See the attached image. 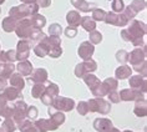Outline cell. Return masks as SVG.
<instances>
[{"mask_svg":"<svg viewBox=\"0 0 147 132\" xmlns=\"http://www.w3.org/2000/svg\"><path fill=\"white\" fill-rule=\"evenodd\" d=\"M71 4L75 6L78 10L82 13H89L91 11V9L95 6V4H91V3H87L86 0H70Z\"/></svg>","mask_w":147,"mask_h":132,"instance_id":"484cf974","label":"cell"},{"mask_svg":"<svg viewBox=\"0 0 147 132\" xmlns=\"http://www.w3.org/2000/svg\"><path fill=\"white\" fill-rule=\"evenodd\" d=\"M1 130H3V132H14L15 130H18V127L11 117H8V119H5L4 122H3Z\"/></svg>","mask_w":147,"mask_h":132,"instance_id":"1f68e13d","label":"cell"},{"mask_svg":"<svg viewBox=\"0 0 147 132\" xmlns=\"http://www.w3.org/2000/svg\"><path fill=\"white\" fill-rule=\"evenodd\" d=\"M127 32L132 36V45L136 46V47H141L145 45V40H143V38H145L146 32H147V26L146 24L143 23V21H140V20H131V24L130 26H128L127 29Z\"/></svg>","mask_w":147,"mask_h":132,"instance_id":"6da1fadb","label":"cell"},{"mask_svg":"<svg viewBox=\"0 0 147 132\" xmlns=\"http://www.w3.org/2000/svg\"><path fill=\"white\" fill-rule=\"evenodd\" d=\"M0 61H1V53H0Z\"/></svg>","mask_w":147,"mask_h":132,"instance_id":"91938a15","label":"cell"},{"mask_svg":"<svg viewBox=\"0 0 147 132\" xmlns=\"http://www.w3.org/2000/svg\"><path fill=\"white\" fill-rule=\"evenodd\" d=\"M146 44L141 47H136L135 50H132L130 54H128V62H131V65H137L140 64V62L145 61L146 60Z\"/></svg>","mask_w":147,"mask_h":132,"instance_id":"7c38bea8","label":"cell"},{"mask_svg":"<svg viewBox=\"0 0 147 132\" xmlns=\"http://www.w3.org/2000/svg\"><path fill=\"white\" fill-rule=\"evenodd\" d=\"M23 4H31V3H35L36 0H20Z\"/></svg>","mask_w":147,"mask_h":132,"instance_id":"11a10c76","label":"cell"},{"mask_svg":"<svg viewBox=\"0 0 147 132\" xmlns=\"http://www.w3.org/2000/svg\"><path fill=\"white\" fill-rule=\"evenodd\" d=\"M1 61L3 62H14L16 61V51L15 50H6L1 53Z\"/></svg>","mask_w":147,"mask_h":132,"instance_id":"836d02e7","label":"cell"},{"mask_svg":"<svg viewBox=\"0 0 147 132\" xmlns=\"http://www.w3.org/2000/svg\"><path fill=\"white\" fill-rule=\"evenodd\" d=\"M26 111H28V105L23 100H16L14 104V112L11 119L16 123V127H19L21 123L26 120Z\"/></svg>","mask_w":147,"mask_h":132,"instance_id":"277c9868","label":"cell"},{"mask_svg":"<svg viewBox=\"0 0 147 132\" xmlns=\"http://www.w3.org/2000/svg\"><path fill=\"white\" fill-rule=\"evenodd\" d=\"M105 16H106V11L104 9H94L92 10V16H91V19L94 21H104L105 20Z\"/></svg>","mask_w":147,"mask_h":132,"instance_id":"8d00e7d4","label":"cell"},{"mask_svg":"<svg viewBox=\"0 0 147 132\" xmlns=\"http://www.w3.org/2000/svg\"><path fill=\"white\" fill-rule=\"evenodd\" d=\"M64 34L67 36V38H75L78 35V29L76 28H72V26H67L66 29H64Z\"/></svg>","mask_w":147,"mask_h":132,"instance_id":"bcb514c9","label":"cell"},{"mask_svg":"<svg viewBox=\"0 0 147 132\" xmlns=\"http://www.w3.org/2000/svg\"><path fill=\"white\" fill-rule=\"evenodd\" d=\"M94 53H95V46L90 41L81 42L78 49V55L81 57V60H89V59L92 57Z\"/></svg>","mask_w":147,"mask_h":132,"instance_id":"4fadbf2b","label":"cell"},{"mask_svg":"<svg viewBox=\"0 0 147 132\" xmlns=\"http://www.w3.org/2000/svg\"><path fill=\"white\" fill-rule=\"evenodd\" d=\"M120 95V100L121 101H136L138 98H142L145 97V95L142 92H140L137 90H134V89H123L121 90V92H119Z\"/></svg>","mask_w":147,"mask_h":132,"instance_id":"5bb4252c","label":"cell"},{"mask_svg":"<svg viewBox=\"0 0 147 132\" xmlns=\"http://www.w3.org/2000/svg\"><path fill=\"white\" fill-rule=\"evenodd\" d=\"M82 79H84V81H85V84L89 86V89L91 91H94L95 89H97L98 85L101 84V81L98 80V77H97V76H95L94 74H86Z\"/></svg>","mask_w":147,"mask_h":132,"instance_id":"4316f807","label":"cell"},{"mask_svg":"<svg viewBox=\"0 0 147 132\" xmlns=\"http://www.w3.org/2000/svg\"><path fill=\"white\" fill-rule=\"evenodd\" d=\"M39 110L35 106H28V111H26V119L29 120H35L38 117Z\"/></svg>","mask_w":147,"mask_h":132,"instance_id":"f6af8a7d","label":"cell"},{"mask_svg":"<svg viewBox=\"0 0 147 132\" xmlns=\"http://www.w3.org/2000/svg\"><path fill=\"white\" fill-rule=\"evenodd\" d=\"M47 76L49 75H47V71L45 69L39 67L31 72L29 80H30V82H32V84H45L47 81Z\"/></svg>","mask_w":147,"mask_h":132,"instance_id":"e0dca14e","label":"cell"},{"mask_svg":"<svg viewBox=\"0 0 147 132\" xmlns=\"http://www.w3.org/2000/svg\"><path fill=\"white\" fill-rule=\"evenodd\" d=\"M128 6H130L136 14H138L140 11L146 9V1L145 0H134Z\"/></svg>","mask_w":147,"mask_h":132,"instance_id":"e575fe53","label":"cell"},{"mask_svg":"<svg viewBox=\"0 0 147 132\" xmlns=\"http://www.w3.org/2000/svg\"><path fill=\"white\" fill-rule=\"evenodd\" d=\"M59 86L56 85V84H53V82H50L49 85H47L45 87V92H44L41 95V102L44 105H46V106H51V104H53V101H54V98L59 96Z\"/></svg>","mask_w":147,"mask_h":132,"instance_id":"9c48e42d","label":"cell"},{"mask_svg":"<svg viewBox=\"0 0 147 132\" xmlns=\"http://www.w3.org/2000/svg\"><path fill=\"white\" fill-rule=\"evenodd\" d=\"M29 10H30V16L35 15L39 13V5L36 3H31V4H29Z\"/></svg>","mask_w":147,"mask_h":132,"instance_id":"f907efd6","label":"cell"},{"mask_svg":"<svg viewBox=\"0 0 147 132\" xmlns=\"http://www.w3.org/2000/svg\"><path fill=\"white\" fill-rule=\"evenodd\" d=\"M18 128L20 130V132H39L38 128H36L34 125L31 123L30 120H25Z\"/></svg>","mask_w":147,"mask_h":132,"instance_id":"d590c367","label":"cell"},{"mask_svg":"<svg viewBox=\"0 0 147 132\" xmlns=\"http://www.w3.org/2000/svg\"><path fill=\"white\" fill-rule=\"evenodd\" d=\"M146 66H147V62H146V60H145V61L140 62V64H137V65H134V66H132V70L137 71L138 74H141V75L143 76V77H146V75H147Z\"/></svg>","mask_w":147,"mask_h":132,"instance_id":"60d3db41","label":"cell"},{"mask_svg":"<svg viewBox=\"0 0 147 132\" xmlns=\"http://www.w3.org/2000/svg\"><path fill=\"white\" fill-rule=\"evenodd\" d=\"M8 100L3 96V94H0V116L3 115V112H4V110H5V107L8 106Z\"/></svg>","mask_w":147,"mask_h":132,"instance_id":"681fc988","label":"cell"},{"mask_svg":"<svg viewBox=\"0 0 147 132\" xmlns=\"http://www.w3.org/2000/svg\"><path fill=\"white\" fill-rule=\"evenodd\" d=\"M116 60L119 61L121 65H125L126 62H128V53L125 50H119L116 53Z\"/></svg>","mask_w":147,"mask_h":132,"instance_id":"ab89813d","label":"cell"},{"mask_svg":"<svg viewBox=\"0 0 147 132\" xmlns=\"http://www.w3.org/2000/svg\"><path fill=\"white\" fill-rule=\"evenodd\" d=\"M34 30H35V28L32 26V24H31V21L29 18L19 20L16 24V28H15V32H16L18 38L28 39V40H30V36H31Z\"/></svg>","mask_w":147,"mask_h":132,"instance_id":"3957f363","label":"cell"},{"mask_svg":"<svg viewBox=\"0 0 147 132\" xmlns=\"http://www.w3.org/2000/svg\"><path fill=\"white\" fill-rule=\"evenodd\" d=\"M49 55L50 57L53 59H56V57H60L62 55V47L61 46H51L50 50H49Z\"/></svg>","mask_w":147,"mask_h":132,"instance_id":"ee69618b","label":"cell"},{"mask_svg":"<svg viewBox=\"0 0 147 132\" xmlns=\"http://www.w3.org/2000/svg\"><path fill=\"white\" fill-rule=\"evenodd\" d=\"M123 132H132V131H130V130H126V131H123Z\"/></svg>","mask_w":147,"mask_h":132,"instance_id":"680465c9","label":"cell"},{"mask_svg":"<svg viewBox=\"0 0 147 132\" xmlns=\"http://www.w3.org/2000/svg\"><path fill=\"white\" fill-rule=\"evenodd\" d=\"M64 29L61 28L60 24H51L49 26V34L50 36H60L62 34Z\"/></svg>","mask_w":147,"mask_h":132,"instance_id":"f35d334b","label":"cell"},{"mask_svg":"<svg viewBox=\"0 0 147 132\" xmlns=\"http://www.w3.org/2000/svg\"><path fill=\"white\" fill-rule=\"evenodd\" d=\"M128 79H130L128 80V84H130L131 89L137 90L140 92H142L143 95L147 92V81L142 75H134V76L131 75Z\"/></svg>","mask_w":147,"mask_h":132,"instance_id":"8fae6325","label":"cell"},{"mask_svg":"<svg viewBox=\"0 0 147 132\" xmlns=\"http://www.w3.org/2000/svg\"><path fill=\"white\" fill-rule=\"evenodd\" d=\"M4 1H5V0H0V5H1L3 3H4Z\"/></svg>","mask_w":147,"mask_h":132,"instance_id":"6f0895ef","label":"cell"},{"mask_svg":"<svg viewBox=\"0 0 147 132\" xmlns=\"http://www.w3.org/2000/svg\"><path fill=\"white\" fill-rule=\"evenodd\" d=\"M15 70V65L13 62H4L0 65V79H9L10 75Z\"/></svg>","mask_w":147,"mask_h":132,"instance_id":"d4e9b609","label":"cell"},{"mask_svg":"<svg viewBox=\"0 0 147 132\" xmlns=\"http://www.w3.org/2000/svg\"><path fill=\"white\" fill-rule=\"evenodd\" d=\"M66 21H67L69 26L78 28V26H80V23H81V15H80V13L76 11V10L69 11L67 15H66Z\"/></svg>","mask_w":147,"mask_h":132,"instance_id":"7402d4cb","label":"cell"},{"mask_svg":"<svg viewBox=\"0 0 147 132\" xmlns=\"http://www.w3.org/2000/svg\"><path fill=\"white\" fill-rule=\"evenodd\" d=\"M131 75H132V69L130 66H127L126 64L119 66L115 71V76H116V79H119V80L128 79Z\"/></svg>","mask_w":147,"mask_h":132,"instance_id":"cb8c5ba5","label":"cell"},{"mask_svg":"<svg viewBox=\"0 0 147 132\" xmlns=\"http://www.w3.org/2000/svg\"><path fill=\"white\" fill-rule=\"evenodd\" d=\"M90 112H98L101 115H107L111 111V102L104 100L102 97H95L87 101Z\"/></svg>","mask_w":147,"mask_h":132,"instance_id":"7a4b0ae2","label":"cell"},{"mask_svg":"<svg viewBox=\"0 0 147 132\" xmlns=\"http://www.w3.org/2000/svg\"><path fill=\"white\" fill-rule=\"evenodd\" d=\"M9 16L14 18L15 20H21L25 18L30 16V10H29V4H20L18 6H13L9 10Z\"/></svg>","mask_w":147,"mask_h":132,"instance_id":"30bf717a","label":"cell"},{"mask_svg":"<svg viewBox=\"0 0 147 132\" xmlns=\"http://www.w3.org/2000/svg\"><path fill=\"white\" fill-rule=\"evenodd\" d=\"M109 132H120V130H117V128H115V127H111V130H110Z\"/></svg>","mask_w":147,"mask_h":132,"instance_id":"9f6ffc18","label":"cell"},{"mask_svg":"<svg viewBox=\"0 0 147 132\" xmlns=\"http://www.w3.org/2000/svg\"><path fill=\"white\" fill-rule=\"evenodd\" d=\"M3 96H4L8 101H15V100H23L24 96H23V92L21 90L16 89L14 86H10V87H5L4 91H3Z\"/></svg>","mask_w":147,"mask_h":132,"instance_id":"ac0fdd59","label":"cell"},{"mask_svg":"<svg viewBox=\"0 0 147 132\" xmlns=\"http://www.w3.org/2000/svg\"><path fill=\"white\" fill-rule=\"evenodd\" d=\"M78 112H79V115H81V116H86L87 113H89V105H87V101H80L79 104H78Z\"/></svg>","mask_w":147,"mask_h":132,"instance_id":"7bdbcfd3","label":"cell"},{"mask_svg":"<svg viewBox=\"0 0 147 132\" xmlns=\"http://www.w3.org/2000/svg\"><path fill=\"white\" fill-rule=\"evenodd\" d=\"M15 70H18V72L21 76H30L31 72L34 71V67H32V64L29 60H24L20 61L18 66H15Z\"/></svg>","mask_w":147,"mask_h":132,"instance_id":"44dd1931","label":"cell"},{"mask_svg":"<svg viewBox=\"0 0 147 132\" xmlns=\"http://www.w3.org/2000/svg\"><path fill=\"white\" fill-rule=\"evenodd\" d=\"M121 38H122V40H125V41H128V42H132V36L128 34L127 30H121Z\"/></svg>","mask_w":147,"mask_h":132,"instance_id":"f5cc1de1","label":"cell"},{"mask_svg":"<svg viewBox=\"0 0 147 132\" xmlns=\"http://www.w3.org/2000/svg\"><path fill=\"white\" fill-rule=\"evenodd\" d=\"M0 132H3V130H1V127H0Z\"/></svg>","mask_w":147,"mask_h":132,"instance_id":"94428289","label":"cell"},{"mask_svg":"<svg viewBox=\"0 0 147 132\" xmlns=\"http://www.w3.org/2000/svg\"><path fill=\"white\" fill-rule=\"evenodd\" d=\"M6 85H8V82H6V80L5 79H0V91L1 90H4Z\"/></svg>","mask_w":147,"mask_h":132,"instance_id":"db71d44e","label":"cell"},{"mask_svg":"<svg viewBox=\"0 0 147 132\" xmlns=\"http://www.w3.org/2000/svg\"><path fill=\"white\" fill-rule=\"evenodd\" d=\"M105 23L109 24V25H115V26H120V28H123L128 24V20L126 16H125L123 13H113V11H110V13H106V16H105Z\"/></svg>","mask_w":147,"mask_h":132,"instance_id":"52a82bcc","label":"cell"},{"mask_svg":"<svg viewBox=\"0 0 147 132\" xmlns=\"http://www.w3.org/2000/svg\"><path fill=\"white\" fill-rule=\"evenodd\" d=\"M0 13H1V10H0Z\"/></svg>","mask_w":147,"mask_h":132,"instance_id":"6125c7cd","label":"cell"},{"mask_svg":"<svg viewBox=\"0 0 147 132\" xmlns=\"http://www.w3.org/2000/svg\"><path fill=\"white\" fill-rule=\"evenodd\" d=\"M47 41L50 44V47L51 46H61L60 36H49V38H47Z\"/></svg>","mask_w":147,"mask_h":132,"instance_id":"c3c4849f","label":"cell"},{"mask_svg":"<svg viewBox=\"0 0 147 132\" xmlns=\"http://www.w3.org/2000/svg\"><path fill=\"white\" fill-rule=\"evenodd\" d=\"M9 81H10V85L19 90H23L25 87V80L19 72H13L9 77Z\"/></svg>","mask_w":147,"mask_h":132,"instance_id":"603a6c76","label":"cell"},{"mask_svg":"<svg viewBox=\"0 0 147 132\" xmlns=\"http://www.w3.org/2000/svg\"><path fill=\"white\" fill-rule=\"evenodd\" d=\"M111 8H112V11L113 13H122L123 9H125L123 0H112Z\"/></svg>","mask_w":147,"mask_h":132,"instance_id":"b9f144b4","label":"cell"},{"mask_svg":"<svg viewBox=\"0 0 147 132\" xmlns=\"http://www.w3.org/2000/svg\"><path fill=\"white\" fill-rule=\"evenodd\" d=\"M31 40L28 39H21L16 45V60L19 61H24L28 60L29 55H30V49H31Z\"/></svg>","mask_w":147,"mask_h":132,"instance_id":"ba28073f","label":"cell"},{"mask_svg":"<svg viewBox=\"0 0 147 132\" xmlns=\"http://www.w3.org/2000/svg\"><path fill=\"white\" fill-rule=\"evenodd\" d=\"M34 126L38 128L39 132H47V131H55L57 130V126L55 125L51 120H47V119H40V120H36Z\"/></svg>","mask_w":147,"mask_h":132,"instance_id":"2e32d148","label":"cell"},{"mask_svg":"<svg viewBox=\"0 0 147 132\" xmlns=\"http://www.w3.org/2000/svg\"><path fill=\"white\" fill-rule=\"evenodd\" d=\"M111 127L113 126L110 119H95L94 121V128L97 132H109Z\"/></svg>","mask_w":147,"mask_h":132,"instance_id":"d6986e66","label":"cell"},{"mask_svg":"<svg viewBox=\"0 0 147 132\" xmlns=\"http://www.w3.org/2000/svg\"><path fill=\"white\" fill-rule=\"evenodd\" d=\"M45 87L46 86L44 84H34V86L31 89V96L34 98H40L41 95L45 92Z\"/></svg>","mask_w":147,"mask_h":132,"instance_id":"d6a6232c","label":"cell"},{"mask_svg":"<svg viewBox=\"0 0 147 132\" xmlns=\"http://www.w3.org/2000/svg\"><path fill=\"white\" fill-rule=\"evenodd\" d=\"M50 50V44L47 41V36H45L42 40L38 41V44L34 46V54L38 57H45L47 56Z\"/></svg>","mask_w":147,"mask_h":132,"instance_id":"9a60e30c","label":"cell"},{"mask_svg":"<svg viewBox=\"0 0 147 132\" xmlns=\"http://www.w3.org/2000/svg\"><path fill=\"white\" fill-rule=\"evenodd\" d=\"M134 113L137 117H145L147 115V101L145 97L136 100V104L134 106Z\"/></svg>","mask_w":147,"mask_h":132,"instance_id":"ffe728a7","label":"cell"},{"mask_svg":"<svg viewBox=\"0 0 147 132\" xmlns=\"http://www.w3.org/2000/svg\"><path fill=\"white\" fill-rule=\"evenodd\" d=\"M107 97H109V100L111 101V104H119V102L121 101L120 100V95L119 92L115 90V91H111L109 95H107Z\"/></svg>","mask_w":147,"mask_h":132,"instance_id":"7dc6e473","label":"cell"},{"mask_svg":"<svg viewBox=\"0 0 147 132\" xmlns=\"http://www.w3.org/2000/svg\"><path fill=\"white\" fill-rule=\"evenodd\" d=\"M47 112H49V115H50V120L53 121V122L56 125L57 127H60L61 125L65 122L66 117L64 115V112H61V111H55V112H53V111H51V108Z\"/></svg>","mask_w":147,"mask_h":132,"instance_id":"f1b7e54d","label":"cell"},{"mask_svg":"<svg viewBox=\"0 0 147 132\" xmlns=\"http://www.w3.org/2000/svg\"><path fill=\"white\" fill-rule=\"evenodd\" d=\"M89 40H90V42L92 44V45H97V44H100L102 41V34L100 31H97V30L91 31L90 35H89Z\"/></svg>","mask_w":147,"mask_h":132,"instance_id":"74e56055","label":"cell"},{"mask_svg":"<svg viewBox=\"0 0 147 132\" xmlns=\"http://www.w3.org/2000/svg\"><path fill=\"white\" fill-rule=\"evenodd\" d=\"M35 3L39 5V8H49L51 5V0H36Z\"/></svg>","mask_w":147,"mask_h":132,"instance_id":"816d5d0a","label":"cell"},{"mask_svg":"<svg viewBox=\"0 0 147 132\" xmlns=\"http://www.w3.org/2000/svg\"><path fill=\"white\" fill-rule=\"evenodd\" d=\"M80 25L84 28V30H86L89 32L96 30V21H94L92 19H91V16L81 18V23H80Z\"/></svg>","mask_w":147,"mask_h":132,"instance_id":"4dcf8cb0","label":"cell"},{"mask_svg":"<svg viewBox=\"0 0 147 132\" xmlns=\"http://www.w3.org/2000/svg\"><path fill=\"white\" fill-rule=\"evenodd\" d=\"M31 24H32V26H34L35 29H38V30H41V29L46 25V18L41 15V14H35V15H32L31 16Z\"/></svg>","mask_w":147,"mask_h":132,"instance_id":"f546056e","label":"cell"},{"mask_svg":"<svg viewBox=\"0 0 147 132\" xmlns=\"http://www.w3.org/2000/svg\"><path fill=\"white\" fill-rule=\"evenodd\" d=\"M51 106L57 110V111H61V112H69L74 110L75 107V101L72 98H69V97H62V96H56L54 98L53 104Z\"/></svg>","mask_w":147,"mask_h":132,"instance_id":"8992f818","label":"cell"},{"mask_svg":"<svg viewBox=\"0 0 147 132\" xmlns=\"http://www.w3.org/2000/svg\"><path fill=\"white\" fill-rule=\"evenodd\" d=\"M97 70V64L96 61L92 60V59H89V60H84L82 62L76 65L75 67V75L76 77L82 79L86 74H92Z\"/></svg>","mask_w":147,"mask_h":132,"instance_id":"5b68a950","label":"cell"},{"mask_svg":"<svg viewBox=\"0 0 147 132\" xmlns=\"http://www.w3.org/2000/svg\"><path fill=\"white\" fill-rule=\"evenodd\" d=\"M16 24H18V20H15L11 16H6L5 19L3 20V23H1L3 30H4L5 32H13V31H15Z\"/></svg>","mask_w":147,"mask_h":132,"instance_id":"83f0119b","label":"cell"}]
</instances>
